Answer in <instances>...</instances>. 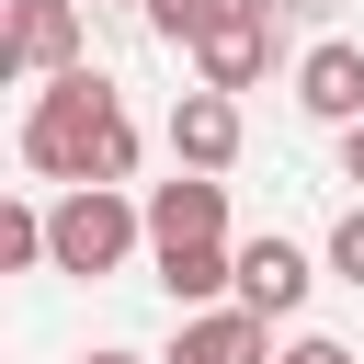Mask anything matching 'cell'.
I'll return each mask as SVG.
<instances>
[{"mask_svg":"<svg viewBox=\"0 0 364 364\" xmlns=\"http://www.w3.org/2000/svg\"><path fill=\"white\" fill-rule=\"evenodd\" d=\"M23 171H46V182H114L125 193V171H136V125H125V102H114V80L102 68H68V80H46L34 91V114H23Z\"/></svg>","mask_w":364,"mask_h":364,"instance_id":"6da1fadb","label":"cell"},{"mask_svg":"<svg viewBox=\"0 0 364 364\" xmlns=\"http://www.w3.org/2000/svg\"><path fill=\"white\" fill-rule=\"evenodd\" d=\"M148 239V205H125L114 182H80V193H57L46 205V262L57 273H80V284H102V273H125V250Z\"/></svg>","mask_w":364,"mask_h":364,"instance_id":"7a4b0ae2","label":"cell"},{"mask_svg":"<svg viewBox=\"0 0 364 364\" xmlns=\"http://www.w3.org/2000/svg\"><path fill=\"white\" fill-rule=\"evenodd\" d=\"M216 239H228V182H216V171L148 182V262H159V250H216Z\"/></svg>","mask_w":364,"mask_h":364,"instance_id":"3957f363","label":"cell"},{"mask_svg":"<svg viewBox=\"0 0 364 364\" xmlns=\"http://www.w3.org/2000/svg\"><path fill=\"white\" fill-rule=\"evenodd\" d=\"M0 57H11V80H68V68H91L80 57V0H11V34H0Z\"/></svg>","mask_w":364,"mask_h":364,"instance_id":"277c9868","label":"cell"},{"mask_svg":"<svg viewBox=\"0 0 364 364\" xmlns=\"http://www.w3.org/2000/svg\"><path fill=\"white\" fill-rule=\"evenodd\" d=\"M239 307H250V318H296V307H307V250L273 239V228L239 239Z\"/></svg>","mask_w":364,"mask_h":364,"instance_id":"5b68a950","label":"cell"},{"mask_svg":"<svg viewBox=\"0 0 364 364\" xmlns=\"http://www.w3.org/2000/svg\"><path fill=\"white\" fill-rule=\"evenodd\" d=\"M296 102H307L318 125H364V46H353V34L307 46V57H296Z\"/></svg>","mask_w":364,"mask_h":364,"instance_id":"8992f818","label":"cell"},{"mask_svg":"<svg viewBox=\"0 0 364 364\" xmlns=\"http://www.w3.org/2000/svg\"><path fill=\"white\" fill-rule=\"evenodd\" d=\"M159 364H273V318H250V307H205V318L171 330Z\"/></svg>","mask_w":364,"mask_h":364,"instance_id":"52a82bcc","label":"cell"},{"mask_svg":"<svg viewBox=\"0 0 364 364\" xmlns=\"http://www.w3.org/2000/svg\"><path fill=\"white\" fill-rule=\"evenodd\" d=\"M171 159L182 171H228L239 159V102L228 91H182L171 102Z\"/></svg>","mask_w":364,"mask_h":364,"instance_id":"ba28073f","label":"cell"},{"mask_svg":"<svg viewBox=\"0 0 364 364\" xmlns=\"http://www.w3.org/2000/svg\"><path fill=\"white\" fill-rule=\"evenodd\" d=\"M262 68H273V11H262V23H228V34L193 46V91H228V102H239Z\"/></svg>","mask_w":364,"mask_h":364,"instance_id":"9c48e42d","label":"cell"},{"mask_svg":"<svg viewBox=\"0 0 364 364\" xmlns=\"http://www.w3.org/2000/svg\"><path fill=\"white\" fill-rule=\"evenodd\" d=\"M262 11H273V0H148V34L193 57L205 34H228V23H262Z\"/></svg>","mask_w":364,"mask_h":364,"instance_id":"30bf717a","label":"cell"},{"mask_svg":"<svg viewBox=\"0 0 364 364\" xmlns=\"http://www.w3.org/2000/svg\"><path fill=\"white\" fill-rule=\"evenodd\" d=\"M46 262V205H0V273H34Z\"/></svg>","mask_w":364,"mask_h":364,"instance_id":"8fae6325","label":"cell"},{"mask_svg":"<svg viewBox=\"0 0 364 364\" xmlns=\"http://www.w3.org/2000/svg\"><path fill=\"white\" fill-rule=\"evenodd\" d=\"M330 273L364 284V205H341V228H330Z\"/></svg>","mask_w":364,"mask_h":364,"instance_id":"7c38bea8","label":"cell"},{"mask_svg":"<svg viewBox=\"0 0 364 364\" xmlns=\"http://www.w3.org/2000/svg\"><path fill=\"white\" fill-rule=\"evenodd\" d=\"M273 364H353V353H341V341H330V330H307V341H284V353H273Z\"/></svg>","mask_w":364,"mask_h":364,"instance_id":"4fadbf2b","label":"cell"},{"mask_svg":"<svg viewBox=\"0 0 364 364\" xmlns=\"http://www.w3.org/2000/svg\"><path fill=\"white\" fill-rule=\"evenodd\" d=\"M341 182H364V125H341Z\"/></svg>","mask_w":364,"mask_h":364,"instance_id":"5bb4252c","label":"cell"},{"mask_svg":"<svg viewBox=\"0 0 364 364\" xmlns=\"http://www.w3.org/2000/svg\"><path fill=\"white\" fill-rule=\"evenodd\" d=\"M80 364H148V353H80Z\"/></svg>","mask_w":364,"mask_h":364,"instance_id":"9a60e30c","label":"cell"},{"mask_svg":"<svg viewBox=\"0 0 364 364\" xmlns=\"http://www.w3.org/2000/svg\"><path fill=\"white\" fill-rule=\"evenodd\" d=\"M91 11H148V0H91Z\"/></svg>","mask_w":364,"mask_h":364,"instance_id":"2e32d148","label":"cell"}]
</instances>
